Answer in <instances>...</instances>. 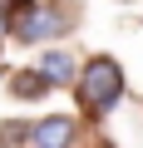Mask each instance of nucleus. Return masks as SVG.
<instances>
[{
  "label": "nucleus",
  "mask_w": 143,
  "mask_h": 148,
  "mask_svg": "<svg viewBox=\"0 0 143 148\" xmlns=\"http://www.w3.org/2000/svg\"><path fill=\"white\" fill-rule=\"evenodd\" d=\"M10 10H30V0H0V35H10Z\"/></svg>",
  "instance_id": "nucleus-7"
},
{
  "label": "nucleus",
  "mask_w": 143,
  "mask_h": 148,
  "mask_svg": "<svg viewBox=\"0 0 143 148\" xmlns=\"http://www.w3.org/2000/svg\"><path fill=\"white\" fill-rule=\"evenodd\" d=\"M10 89H15V99H44L54 84L44 79L40 69H25V74H15V79H10Z\"/></svg>",
  "instance_id": "nucleus-5"
},
{
  "label": "nucleus",
  "mask_w": 143,
  "mask_h": 148,
  "mask_svg": "<svg viewBox=\"0 0 143 148\" xmlns=\"http://www.w3.org/2000/svg\"><path fill=\"white\" fill-rule=\"evenodd\" d=\"M79 99H84V109L99 114V119L123 99V69H118L109 54H99V59H89V64L79 69Z\"/></svg>",
  "instance_id": "nucleus-1"
},
{
  "label": "nucleus",
  "mask_w": 143,
  "mask_h": 148,
  "mask_svg": "<svg viewBox=\"0 0 143 148\" xmlns=\"http://www.w3.org/2000/svg\"><path fill=\"white\" fill-rule=\"evenodd\" d=\"M30 143L35 148H69L74 143V119H40L35 128H30Z\"/></svg>",
  "instance_id": "nucleus-3"
},
{
  "label": "nucleus",
  "mask_w": 143,
  "mask_h": 148,
  "mask_svg": "<svg viewBox=\"0 0 143 148\" xmlns=\"http://www.w3.org/2000/svg\"><path fill=\"white\" fill-rule=\"evenodd\" d=\"M59 30H69V15H64V10H54V5H30V10L15 20V35H20L25 45L49 40V35H59Z\"/></svg>",
  "instance_id": "nucleus-2"
},
{
  "label": "nucleus",
  "mask_w": 143,
  "mask_h": 148,
  "mask_svg": "<svg viewBox=\"0 0 143 148\" xmlns=\"http://www.w3.org/2000/svg\"><path fill=\"white\" fill-rule=\"evenodd\" d=\"M40 74L49 84H69V79H79V64H74L69 49H44L40 54Z\"/></svg>",
  "instance_id": "nucleus-4"
},
{
  "label": "nucleus",
  "mask_w": 143,
  "mask_h": 148,
  "mask_svg": "<svg viewBox=\"0 0 143 148\" xmlns=\"http://www.w3.org/2000/svg\"><path fill=\"white\" fill-rule=\"evenodd\" d=\"M20 143H30V128L25 123H5V128H0V148H20Z\"/></svg>",
  "instance_id": "nucleus-6"
}]
</instances>
